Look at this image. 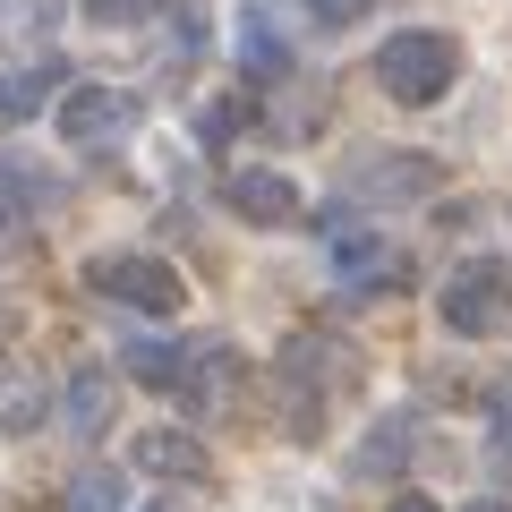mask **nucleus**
I'll return each instance as SVG.
<instances>
[{
	"instance_id": "nucleus-15",
	"label": "nucleus",
	"mask_w": 512,
	"mask_h": 512,
	"mask_svg": "<svg viewBox=\"0 0 512 512\" xmlns=\"http://www.w3.org/2000/svg\"><path fill=\"white\" fill-rule=\"evenodd\" d=\"M60 504H69V512H120L128 487H120V470H94V461H86V470L69 478V495H60Z\"/></svg>"
},
{
	"instance_id": "nucleus-16",
	"label": "nucleus",
	"mask_w": 512,
	"mask_h": 512,
	"mask_svg": "<svg viewBox=\"0 0 512 512\" xmlns=\"http://www.w3.org/2000/svg\"><path fill=\"white\" fill-rule=\"evenodd\" d=\"M154 9H163V0H86V18H94V26H146Z\"/></svg>"
},
{
	"instance_id": "nucleus-5",
	"label": "nucleus",
	"mask_w": 512,
	"mask_h": 512,
	"mask_svg": "<svg viewBox=\"0 0 512 512\" xmlns=\"http://www.w3.org/2000/svg\"><path fill=\"white\" fill-rule=\"evenodd\" d=\"M128 470L137 478H171V487H205L214 461H205V444L188 436V427H137V436H128Z\"/></svg>"
},
{
	"instance_id": "nucleus-10",
	"label": "nucleus",
	"mask_w": 512,
	"mask_h": 512,
	"mask_svg": "<svg viewBox=\"0 0 512 512\" xmlns=\"http://www.w3.org/2000/svg\"><path fill=\"white\" fill-rule=\"evenodd\" d=\"M231 43H239V69H248V77H265V86H274V77H291V35L274 26V9H265V0H248V9H239Z\"/></svg>"
},
{
	"instance_id": "nucleus-24",
	"label": "nucleus",
	"mask_w": 512,
	"mask_h": 512,
	"mask_svg": "<svg viewBox=\"0 0 512 512\" xmlns=\"http://www.w3.org/2000/svg\"><path fill=\"white\" fill-rule=\"evenodd\" d=\"M146 512H163V504H146Z\"/></svg>"
},
{
	"instance_id": "nucleus-6",
	"label": "nucleus",
	"mask_w": 512,
	"mask_h": 512,
	"mask_svg": "<svg viewBox=\"0 0 512 512\" xmlns=\"http://www.w3.org/2000/svg\"><path fill=\"white\" fill-rule=\"evenodd\" d=\"M222 205H231L239 222H256V231H274V222H299V180L291 171H265V163H248V171H231L222 180Z\"/></svg>"
},
{
	"instance_id": "nucleus-7",
	"label": "nucleus",
	"mask_w": 512,
	"mask_h": 512,
	"mask_svg": "<svg viewBox=\"0 0 512 512\" xmlns=\"http://www.w3.org/2000/svg\"><path fill=\"white\" fill-rule=\"evenodd\" d=\"M444 171L427 163V154H376V163H359V171H342V197L350 205H376V197H427Z\"/></svg>"
},
{
	"instance_id": "nucleus-12",
	"label": "nucleus",
	"mask_w": 512,
	"mask_h": 512,
	"mask_svg": "<svg viewBox=\"0 0 512 512\" xmlns=\"http://www.w3.org/2000/svg\"><path fill=\"white\" fill-rule=\"evenodd\" d=\"M120 367L137 384H154V393H171V384H188V342H171V333H137V342H120Z\"/></svg>"
},
{
	"instance_id": "nucleus-23",
	"label": "nucleus",
	"mask_w": 512,
	"mask_h": 512,
	"mask_svg": "<svg viewBox=\"0 0 512 512\" xmlns=\"http://www.w3.org/2000/svg\"><path fill=\"white\" fill-rule=\"evenodd\" d=\"M393 512H436V504H427V495H402V504H393Z\"/></svg>"
},
{
	"instance_id": "nucleus-20",
	"label": "nucleus",
	"mask_w": 512,
	"mask_h": 512,
	"mask_svg": "<svg viewBox=\"0 0 512 512\" xmlns=\"http://www.w3.org/2000/svg\"><path fill=\"white\" fill-rule=\"evenodd\" d=\"M35 248V231H18V222H0V256H26Z\"/></svg>"
},
{
	"instance_id": "nucleus-17",
	"label": "nucleus",
	"mask_w": 512,
	"mask_h": 512,
	"mask_svg": "<svg viewBox=\"0 0 512 512\" xmlns=\"http://www.w3.org/2000/svg\"><path fill=\"white\" fill-rule=\"evenodd\" d=\"M231 120H239L231 103H205V111H197V137H205V146H222V128H231Z\"/></svg>"
},
{
	"instance_id": "nucleus-18",
	"label": "nucleus",
	"mask_w": 512,
	"mask_h": 512,
	"mask_svg": "<svg viewBox=\"0 0 512 512\" xmlns=\"http://www.w3.org/2000/svg\"><path fill=\"white\" fill-rule=\"evenodd\" d=\"M495 453H512V384H495Z\"/></svg>"
},
{
	"instance_id": "nucleus-2",
	"label": "nucleus",
	"mask_w": 512,
	"mask_h": 512,
	"mask_svg": "<svg viewBox=\"0 0 512 512\" xmlns=\"http://www.w3.org/2000/svg\"><path fill=\"white\" fill-rule=\"evenodd\" d=\"M444 325L461 333V342H495V333H512V265H495V256H470V265H453L436 291Z\"/></svg>"
},
{
	"instance_id": "nucleus-19",
	"label": "nucleus",
	"mask_w": 512,
	"mask_h": 512,
	"mask_svg": "<svg viewBox=\"0 0 512 512\" xmlns=\"http://www.w3.org/2000/svg\"><path fill=\"white\" fill-rule=\"evenodd\" d=\"M308 9H316V18H325V26H350V18H359V9H367V0H308Z\"/></svg>"
},
{
	"instance_id": "nucleus-22",
	"label": "nucleus",
	"mask_w": 512,
	"mask_h": 512,
	"mask_svg": "<svg viewBox=\"0 0 512 512\" xmlns=\"http://www.w3.org/2000/svg\"><path fill=\"white\" fill-rule=\"evenodd\" d=\"M9 333H18V308H9V299H0V342H9Z\"/></svg>"
},
{
	"instance_id": "nucleus-1",
	"label": "nucleus",
	"mask_w": 512,
	"mask_h": 512,
	"mask_svg": "<svg viewBox=\"0 0 512 512\" xmlns=\"http://www.w3.org/2000/svg\"><path fill=\"white\" fill-rule=\"evenodd\" d=\"M453 77H461V43L444 35V26H402V35L376 43V86L393 94V103H410V111L444 103Z\"/></svg>"
},
{
	"instance_id": "nucleus-13",
	"label": "nucleus",
	"mask_w": 512,
	"mask_h": 512,
	"mask_svg": "<svg viewBox=\"0 0 512 512\" xmlns=\"http://www.w3.org/2000/svg\"><path fill=\"white\" fill-rule=\"evenodd\" d=\"M43 402H52V393H43L35 367H0V436H35Z\"/></svg>"
},
{
	"instance_id": "nucleus-8",
	"label": "nucleus",
	"mask_w": 512,
	"mask_h": 512,
	"mask_svg": "<svg viewBox=\"0 0 512 512\" xmlns=\"http://www.w3.org/2000/svg\"><path fill=\"white\" fill-rule=\"evenodd\" d=\"M333 282H342L350 299L393 291V282H402V248H393V239H376V231H342V248H333Z\"/></svg>"
},
{
	"instance_id": "nucleus-9",
	"label": "nucleus",
	"mask_w": 512,
	"mask_h": 512,
	"mask_svg": "<svg viewBox=\"0 0 512 512\" xmlns=\"http://www.w3.org/2000/svg\"><path fill=\"white\" fill-rule=\"evenodd\" d=\"M282 402H291V436L299 444L325 436V376H316V342H308V333L282 350Z\"/></svg>"
},
{
	"instance_id": "nucleus-4",
	"label": "nucleus",
	"mask_w": 512,
	"mask_h": 512,
	"mask_svg": "<svg viewBox=\"0 0 512 512\" xmlns=\"http://www.w3.org/2000/svg\"><path fill=\"white\" fill-rule=\"evenodd\" d=\"M52 120H60V137H69V146L111 154V146H128V137L146 128V103H137L128 86H69Z\"/></svg>"
},
{
	"instance_id": "nucleus-11",
	"label": "nucleus",
	"mask_w": 512,
	"mask_h": 512,
	"mask_svg": "<svg viewBox=\"0 0 512 512\" xmlns=\"http://www.w3.org/2000/svg\"><path fill=\"white\" fill-rule=\"evenodd\" d=\"M60 94V60H26V69H0V128H26L43 103Z\"/></svg>"
},
{
	"instance_id": "nucleus-14",
	"label": "nucleus",
	"mask_w": 512,
	"mask_h": 512,
	"mask_svg": "<svg viewBox=\"0 0 512 512\" xmlns=\"http://www.w3.org/2000/svg\"><path fill=\"white\" fill-rule=\"evenodd\" d=\"M60 410H69V427H77V436H103V427H111V384L103 376H94V367H86V376H69V393H60Z\"/></svg>"
},
{
	"instance_id": "nucleus-21",
	"label": "nucleus",
	"mask_w": 512,
	"mask_h": 512,
	"mask_svg": "<svg viewBox=\"0 0 512 512\" xmlns=\"http://www.w3.org/2000/svg\"><path fill=\"white\" fill-rule=\"evenodd\" d=\"M461 512H512V504H504V495H478V504H461Z\"/></svg>"
},
{
	"instance_id": "nucleus-3",
	"label": "nucleus",
	"mask_w": 512,
	"mask_h": 512,
	"mask_svg": "<svg viewBox=\"0 0 512 512\" xmlns=\"http://www.w3.org/2000/svg\"><path fill=\"white\" fill-rule=\"evenodd\" d=\"M86 282H94L103 299H120V308H137V316H180V308H188V282L171 274L163 256H146V248H111V256H94Z\"/></svg>"
}]
</instances>
